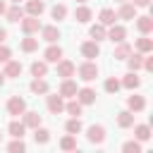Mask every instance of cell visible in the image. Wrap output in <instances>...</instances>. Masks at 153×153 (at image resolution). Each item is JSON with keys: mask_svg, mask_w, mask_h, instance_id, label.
I'll list each match as a JSON object with an SVG mask.
<instances>
[{"mask_svg": "<svg viewBox=\"0 0 153 153\" xmlns=\"http://www.w3.org/2000/svg\"><path fill=\"white\" fill-rule=\"evenodd\" d=\"M79 79H84V81H93L96 76H98V67H96V62H91V60H86L84 65H79Z\"/></svg>", "mask_w": 153, "mask_h": 153, "instance_id": "obj_1", "label": "cell"}, {"mask_svg": "<svg viewBox=\"0 0 153 153\" xmlns=\"http://www.w3.org/2000/svg\"><path fill=\"white\" fill-rule=\"evenodd\" d=\"M81 55H84L86 60L98 57V55H100V45H98V41H86V43H81Z\"/></svg>", "mask_w": 153, "mask_h": 153, "instance_id": "obj_2", "label": "cell"}, {"mask_svg": "<svg viewBox=\"0 0 153 153\" xmlns=\"http://www.w3.org/2000/svg\"><path fill=\"white\" fill-rule=\"evenodd\" d=\"M24 110H26V103H24V98H19V96H12V98L7 100V112H10V115H24Z\"/></svg>", "mask_w": 153, "mask_h": 153, "instance_id": "obj_3", "label": "cell"}, {"mask_svg": "<svg viewBox=\"0 0 153 153\" xmlns=\"http://www.w3.org/2000/svg\"><path fill=\"white\" fill-rule=\"evenodd\" d=\"M76 100H79L81 105H91V103H96V91L88 88V86L76 88Z\"/></svg>", "mask_w": 153, "mask_h": 153, "instance_id": "obj_4", "label": "cell"}, {"mask_svg": "<svg viewBox=\"0 0 153 153\" xmlns=\"http://www.w3.org/2000/svg\"><path fill=\"white\" fill-rule=\"evenodd\" d=\"M38 29H41V22H38V17H31V14H29L26 19L22 17V31H24V33H36Z\"/></svg>", "mask_w": 153, "mask_h": 153, "instance_id": "obj_5", "label": "cell"}, {"mask_svg": "<svg viewBox=\"0 0 153 153\" xmlns=\"http://www.w3.org/2000/svg\"><path fill=\"white\" fill-rule=\"evenodd\" d=\"M124 36H127V29H124V26H120V24H110V31H108L105 38H110L112 43H120V41H124Z\"/></svg>", "mask_w": 153, "mask_h": 153, "instance_id": "obj_6", "label": "cell"}, {"mask_svg": "<svg viewBox=\"0 0 153 153\" xmlns=\"http://www.w3.org/2000/svg\"><path fill=\"white\" fill-rule=\"evenodd\" d=\"M74 72H76L74 62H69V60H60V62H57V76L67 79V76H72Z\"/></svg>", "mask_w": 153, "mask_h": 153, "instance_id": "obj_7", "label": "cell"}, {"mask_svg": "<svg viewBox=\"0 0 153 153\" xmlns=\"http://www.w3.org/2000/svg\"><path fill=\"white\" fill-rule=\"evenodd\" d=\"M60 96H62V98H74V96H76V84H74L69 76L60 84Z\"/></svg>", "mask_w": 153, "mask_h": 153, "instance_id": "obj_8", "label": "cell"}, {"mask_svg": "<svg viewBox=\"0 0 153 153\" xmlns=\"http://www.w3.org/2000/svg\"><path fill=\"white\" fill-rule=\"evenodd\" d=\"M88 141H91V143H103V141H105V129H103L100 124L88 127Z\"/></svg>", "mask_w": 153, "mask_h": 153, "instance_id": "obj_9", "label": "cell"}, {"mask_svg": "<svg viewBox=\"0 0 153 153\" xmlns=\"http://www.w3.org/2000/svg\"><path fill=\"white\" fill-rule=\"evenodd\" d=\"M48 110L53 115H60L65 110V103H62V96H48Z\"/></svg>", "mask_w": 153, "mask_h": 153, "instance_id": "obj_10", "label": "cell"}, {"mask_svg": "<svg viewBox=\"0 0 153 153\" xmlns=\"http://www.w3.org/2000/svg\"><path fill=\"white\" fill-rule=\"evenodd\" d=\"M2 74H5V76H19V74H22V62H17V60H7Z\"/></svg>", "mask_w": 153, "mask_h": 153, "instance_id": "obj_11", "label": "cell"}, {"mask_svg": "<svg viewBox=\"0 0 153 153\" xmlns=\"http://www.w3.org/2000/svg\"><path fill=\"white\" fill-rule=\"evenodd\" d=\"M117 17H120V19H134V17H136V7H134L131 2H122Z\"/></svg>", "mask_w": 153, "mask_h": 153, "instance_id": "obj_12", "label": "cell"}, {"mask_svg": "<svg viewBox=\"0 0 153 153\" xmlns=\"http://www.w3.org/2000/svg\"><path fill=\"white\" fill-rule=\"evenodd\" d=\"M134 19H136V29L141 33H151L153 31V19L151 17H134Z\"/></svg>", "mask_w": 153, "mask_h": 153, "instance_id": "obj_13", "label": "cell"}, {"mask_svg": "<svg viewBox=\"0 0 153 153\" xmlns=\"http://www.w3.org/2000/svg\"><path fill=\"white\" fill-rule=\"evenodd\" d=\"M41 33H43V41H48V43H55L60 38V29L57 26H43Z\"/></svg>", "mask_w": 153, "mask_h": 153, "instance_id": "obj_14", "label": "cell"}, {"mask_svg": "<svg viewBox=\"0 0 153 153\" xmlns=\"http://www.w3.org/2000/svg\"><path fill=\"white\" fill-rule=\"evenodd\" d=\"M43 55H45V62H60L62 60V48L60 45H50Z\"/></svg>", "mask_w": 153, "mask_h": 153, "instance_id": "obj_15", "label": "cell"}, {"mask_svg": "<svg viewBox=\"0 0 153 153\" xmlns=\"http://www.w3.org/2000/svg\"><path fill=\"white\" fill-rule=\"evenodd\" d=\"M24 127H29V129L41 127V115H38V112H26V110H24Z\"/></svg>", "mask_w": 153, "mask_h": 153, "instance_id": "obj_16", "label": "cell"}, {"mask_svg": "<svg viewBox=\"0 0 153 153\" xmlns=\"http://www.w3.org/2000/svg\"><path fill=\"white\" fill-rule=\"evenodd\" d=\"M117 124H120L122 129L131 127V124H134V112H131V110H122V112L117 115Z\"/></svg>", "mask_w": 153, "mask_h": 153, "instance_id": "obj_17", "label": "cell"}, {"mask_svg": "<svg viewBox=\"0 0 153 153\" xmlns=\"http://www.w3.org/2000/svg\"><path fill=\"white\" fill-rule=\"evenodd\" d=\"M98 17H100V24H103V26H110V24H115V19H117V14H115L110 7H103Z\"/></svg>", "mask_w": 153, "mask_h": 153, "instance_id": "obj_18", "label": "cell"}, {"mask_svg": "<svg viewBox=\"0 0 153 153\" xmlns=\"http://www.w3.org/2000/svg\"><path fill=\"white\" fill-rule=\"evenodd\" d=\"M129 55H131V45L124 43V41H120V45L115 48V60H127Z\"/></svg>", "mask_w": 153, "mask_h": 153, "instance_id": "obj_19", "label": "cell"}, {"mask_svg": "<svg viewBox=\"0 0 153 153\" xmlns=\"http://www.w3.org/2000/svg\"><path fill=\"white\" fill-rule=\"evenodd\" d=\"M33 93H48V81L43 79V76H33V81H31V86H29Z\"/></svg>", "mask_w": 153, "mask_h": 153, "instance_id": "obj_20", "label": "cell"}, {"mask_svg": "<svg viewBox=\"0 0 153 153\" xmlns=\"http://www.w3.org/2000/svg\"><path fill=\"white\" fill-rule=\"evenodd\" d=\"M127 105H129V110H131V112H141V110L146 108V100H143L141 96H129Z\"/></svg>", "mask_w": 153, "mask_h": 153, "instance_id": "obj_21", "label": "cell"}, {"mask_svg": "<svg viewBox=\"0 0 153 153\" xmlns=\"http://www.w3.org/2000/svg\"><path fill=\"white\" fill-rule=\"evenodd\" d=\"M7 131H10V136H14V139H22L24 136V131H26V127H24V122H10V127H7Z\"/></svg>", "mask_w": 153, "mask_h": 153, "instance_id": "obj_22", "label": "cell"}, {"mask_svg": "<svg viewBox=\"0 0 153 153\" xmlns=\"http://www.w3.org/2000/svg\"><path fill=\"white\" fill-rule=\"evenodd\" d=\"M45 10V5H43V0H29L26 2V12L31 14V17H38L41 12Z\"/></svg>", "mask_w": 153, "mask_h": 153, "instance_id": "obj_23", "label": "cell"}, {"mask_svg": "<svg viewBox=\"0 0 153 153\" xmlns=\"http://www.w3.org/2000/svg\"><path fill=\"white\" fill-rule=\"evenodd\" d=\"M74 19H76L79 24H86V22L91 19V10H88L86 5H81V7H76V10H74Z\"/></svg>", "mask_w": 153, "mask_h": 153, "instance_id": "obj_24", "label": "cell"}, {"mask_svg": "<svg viewBox=\"0 0 153 153\" xmlns=\"http://www.w3.org/2000/svg\"><path fill=\"white\" fill-rule=\"evenodd\" d=\"M120 84H122L124 88H139V84H141V79L136 76V72H129V74H127V76H124V79H122Z\"/></svg>", "mask_w": 153, "mask_h": 153, "instance_id": "obj_25", "label": "cell"}, {"mask_svg": "<svg viewBox=\"0 0 153 153\" xmlns=\"http://www.w3.org/2000/svg\"><path fill=\"white\" fill-rule=\"evenodd\" d=\"M5 14H7V19H10V22H22V17H24V10H22L19 5H12L10 10H5Z\"/></svg>", "mask_w": 153, "mask_h": 153, "instance_id": "obj_26", "label": "cell"}, {"mask_svg": "<svg viewBox=\"0 0 153 153\" xmlns=\"http://www.w3.org/2000/svg\"><path fill=\"white\" fill-rule=\"evenodd\" d=\"M88 33H91V38H93V41H103V38L108 36V31H105V26H103V24H93V26L88 29Z\"/></svg>", "mask_w": 153, "mask_h": 153, "instance_id": "obj_27", "label": "cell"}, {"mask_svg": "<svg viewBox=\"0 0 153 153\" xmlns=\"http://www.w3.org/2000/svg\"><path fill=\"white\" fill-rule=\"evenodd\" d=\"M38 48V38H31V33H26V38H22V50L24 53H33Z\"/></svg>", "mask_w": 153, "mask_h": 153, "instance_id": "obj_28", "label": "cell"}, {"mask_svg": "<svg viewBox=\"0 0 153 153\" xmlns=\"http://www.w3.org/2000/svg\"><path fill=\"white\" fill-rule=\"evenodd\" d=\"M127 62H129V69L131 72H136V69H141V65H143V53H131L129 57H127Z\"/></svg>", "mask_w": 153, "mask_h": 153, "instance_id": "obj_29", "label": "cell"}, {"mask_svg": "<svg viewBox=\"0 0 153 153\" xmlns=\"http://www.w3.org/2000/svg\"><path fill=\"white\" fill-rule=\"evenodd\" d=\"M136 50H139V53H151V50H153V41L146 38V33H143V38L136 41Z\"/></svg>", "mask_w": 153, "mask_h": 153, "instance_id": "obj_30", "label": "cell"}, {"mask_svg": "<svg viewBox=\"0 0 153 153\" xmlns=\"http://www.w3.org/2000/svg\"><path fill=\"white\" fill-rule=\"evenodd\" d=\"M134 136H136L139 141H148V139H151V129H148V124H139V127L134 129Z\"/></svg>", "mask_w": 153, "mask_h": 153, "instance_id": "obj_31", "label": "cell"}, {"mask_svg": "<svg viewBox=\"0 0 153 153\" xmlns=\"http://www.w3.org/2000/svg\"><path fill=\"white\" fill-rule=\"evenodd\" d=\"M33 139H36V143H48V141H50V131L36 127V129H33Z\"/></svg>", "mask_w": 153, "mask_h": 153, "instance_id": "obj_32", "label": "cell"}, {"mask_svg": "<svg viewBox=\"0 0 153 153\" xmlns=\"http://www.w3.org/2000/svg\"><path fill=\"white\" fill-rule=\"evenodd\" d=\"M45 72H48V65H45V62H38V60H36V62L31 65V74H33V76H45Z\"/></svg>", "mask_w": 153, "mask_h": 153, "instance_id": "obj_33", "label": "cell"}, {"mask_svg": "<svg viewBox=\"0 0 153 153\" xmlns=\"http://www.w3.org/2000/svg\"><path fill=\"white\" fill-rule=\"evenodd\" d=\"M65 110H67L72 117H79V115H81V103H79V100H69V103L65 105Z\"/></svg>", "mask_w": 153, "mask_h": 153, "instance_id": "obj_34", "label": "cell"}, {"mask_svg": "<svg viewBox=\"0 0 153 153\" xmlns=\"http://www.w3.org/2000/svg\"><path fill=\"white\" fill-rule=\"evenodd\" d=\"M65 129H67L69 134H79V131H81V120H79V117H72V120L65 124Z\"/></svg>", "mask_w": 153, "mask_h": 153, "instance_id": "obj_35", "label": "cell"}, {"mask_svg": "<svg viewBox=\"0 0 153 153\" xmlns=\"http://www.w3.org/2000/svg\"><path fill=\"white\" fill-rule=\"evenodd\" d=\"M60 148H62V151H74V148H76V139H74V134L65 136V139L60 141Z\"/></svg>", "mask_w": 153, "mask_h": 153, "instance_id": "obj_36", "label": "cell"}, {"mask_svg": "<svg viewBox=\"0 0 153 153\" xmlns=\"http://www.w3.org/2000/svg\"><path fill=\"white\" fill-rule=\"evenodd\" d=\"M50 14H53V19H57V22H60V19H65V17H67V7H65V5H55V7L50 10Z\"/></svg>", "mask_w": 153, "mask_h": 153, "instance_id": "obj_37", "label": "cell"}, {"mask_svg": "<svg viewBox=\"0 0 153 153\" xmlns=\"http://www.w3.org/2000/svg\"><path fill=\"white\" fill-rule=\"evenodd\" d=\"M120 86H122V84H120L115 76L105 79V91H108V93H117V91H120Z\"/></svg>", "mask_w": 153, "mask_h": 153, "instance_id": "obj_38", "label": "cell"}, {"mask_svg": "<svg viewBox=\"0 0 153 153\" xmlns=\"http://www.w3.org/2000/svg\"><path fill=\"white\" fill-rule=\"evenodd\" d=\"M7 151H12V153H22V151H26V146H24L22 139H14V141L7 146Z\"/></svg>", "mask_w": 153, "mask_h": 153, "instance_id": "obj_39", "label": "cell"}, {"mask_svg": "<svg viewBox=\"0 0 153 153\" xmlns=\"http://www.w3.org/2000/svg\"><path fill=\"white\" fill-rule=\"evenodd\" d=\"M122 151H124V153H139V151H141V143H139V141H127V143L122 146Z\"/></svg>", "mask_w": 153, "mask_h": 153, "instance_id": "obj_40", "label": "cell"}, {"mask_svg": "<svg viewBox=\"0 0 153 153\" xmlns=\"http://www.w3.org/2000/svg\"><path fill=\"white\" fill-rule=\"evenodd\" d=\"M12 57V53H10V48H5L2 43H0V62H7Z\"/></svg>", "mask_w": 153, "mask_h": 153, "instance_id": "obj_41", "label": "cell"}, {"mask_svg": "<svg viewBox=\"0 0 153 153\" xmlns=\"http://www.w3.org/2000/svg\"><path fill=\"white\" fill-rule=\"evenodd\" d=\"M141 67H143V69H146V72H151V69H153V57H146V60H143V65H141Z\"/></svg>", "mask_w": 153, "mask_h": 153, "instance_id": "obj_42", "label": "cell"}, {"mask_svg": "<svg viewBox=\"0 0 153 153\" xmlns=\"http://www.w3.org/2000/svg\"><path fill=\"white\" fill-rule=\"evenodd\" d=\"M131 5H134V7H148V5H151V0H134Z\"/></svg>", "mask_w": 153, "mask_h": 153, "instance_id": "obj_43", "label": "cell"}, {"mask_svg": "<svg viewBox=\"0 0 153 153\" xmlns=\"http://www.w3.org/2000/svg\"><path fill=\"white\" fill-rule=\"evenodd\" d=\"M5 38H7V31H5V29H0V43H5Z\"/></svg>", "mask_w": 153, "mask_h": 153, "instance_id": "obj_44", "label": "cell"}, {"mask_svg": "<svg viewBox=\"0 0 153 153\" xmlns=\"http://www.w3.org/2000/svg\"><path fill=\"white\" fill-rule=\"evenodd\" d=\"M5 10H7V7H5V2L0 0V14H5Z\"/></svg>", "mask_w": 153, "mask_h": 153, "instance_id": "obj_45", "label": "cell"}, {"mask_svg": "<svg viewBox=\"0 0 153 153\" xmlns=\"http://www.w3.org/2000/svg\"><path fill=\"white\" fill-rule=\"evenodd\" d=\"M2 84H5V74L0 72V86H2Z\"/></svg>", "mask_w": 153, "mask_h": 153, "instance_id": "obj_46", "label": "cell"}, {"mask_svg": "<svg viewBox=\"0 0 153 153\" xmlns=\"http://www.w3.org/2000/svg\"><path fill=\"white\" fill-rule=\"evenodd\" d=\"M12 2H14V5H19V2H22V0H12Z\"/></svg>", "mask_w": 153, "mask_h": 153, "instance_id": "obj_47", "label": "cell"}, {"mask_svg": "<svg viewBox=\"0 0 153 153\" xmlns=\"http://www.w3.org/2000/svg\"><path fill=\"white\" fill-rule=\"evenodd\" d=\"M76 2H86V0H76Z\"/></svg>", "mask_w": 153, "mask_h": 153, "instance_id": "obj_48", "label": "cell"}, {"mask_svg": "<svg viewBox=\"0 0 153 153\" xmlns=\"http://www.w3.org/2000/svg\"><path fill=\"white\" fill-rule=\"evenodd\" d=\"M120 2H124V0H120Z\"/></svg>", "mask_w": 153, "mask_h": 153, "instance_id": "obj_49", "label": "cell"}, {"mask_svg": "<svg viewBox=\"0 0 153 153\" xmlns=\"http://www.w3.org/2000/svg\"><path fill=\"white\" fill-rule=\"evenodd\" d=\"M0 136H2V134H0Z\"/></svg>", "mask_w": 153, "mask_h": 153, "instance_id": "obj_50", "label": "cell"}]
</instances>
